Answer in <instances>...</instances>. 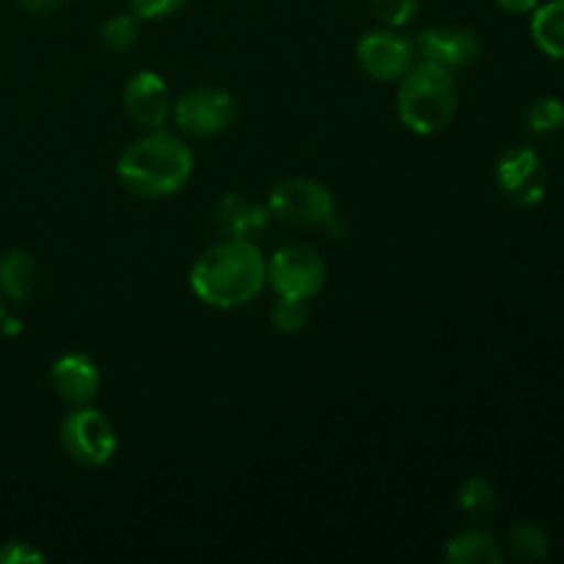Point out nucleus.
Masks as SVG:
<instances>
[{"mask_svg":"<svg viewBox=\"0 0 564 564\" xmlns=\"http://www.w3.org/2000/svg\"><path fill=\"white\" fill-rule=\"evenodd\" d=\"M176 127L185 135L193 138H213L229 130L237 119V102L229 91L215 86H198L174 99Z\"/></svg>","mask_w":564,"mask_h":564,"instance_id":"7","label":"nucleus"},{"mask_svg":"<svg viewBox=\"0 0 564 564\" xmlns=\"http://www.w3.org/2000/svg\"><path fill=\"white\" fill-rule=\"evenodd\" d=\"M119 182L141 198H169L193 176V152L174 132L149 130L121 152Z\"/></svg>","mask_w":564,"mask_h":564,"instance_id":"2","label":"nucleus"},{"mask_svg":"<svg viewBox=\"0 0 564 564\" xmlns=\"http://www.w3.org/2000/svg\"><path fill=\"white\" fill-rule=\"evenodd\" d=\"M510 551L521 562L549 560V534L532 521H521L510 532Z\"/></svg>","mask_w":564,"mask_h":564,"instance_id":"17","label":"nucleus"},{"mask_svg":"<svg viewBox=\"0 0 564 564\" xmlns=\"http://www.w3.org/2000/svg\"><path fill=\"white\" fill-rule=\"evenodd\" d=\"M3 317H6V308L0 306V323H3Z\"/></svg>","mask_w":564,"mask_h":564,"instance_id":"27","label":"nucleus"},{"mask_svg":"<svg viewBox=\"0 0 564 564\" xmlns=\"http://www.w3.org/2000/svg\"><path fill=\"white\" fill-rule=\"evenodd\" d=\"M323 257L312 246L292 242L279 248L268 262V284L279 297H295V301H312L325 284Z\"/></svg>","mask_w":564,"mask_h":564,"instance_id":"6","label":"nucleus"},{"mask_svg":"<svg viewBox=\"0 0 564 564\" xmlns=\"http://www.w3.org/2000/svg\"><path fill=\"white\" fill-rule=\"evenodd\" d=\"M127 6L138 20H165L185 9L187 0H127Z\"/></svg>","mask_w":564,"mask_h":564,"instance_id":"23","label":"nucleus"},{"mask_svg":"<svg viewBox=\"0 0 564 564\" xmlns=\"http://www.w3.org/2000/svg\"><path fill=\"white\" fill-rule=\"evenodd\" d=\"M268 284V262L253 240L229 237L196 259L191 290L213 308H237L251 303Z\"/></svg>","mask_w":564,"mask_h":564,"instance_id":"1","label":"nucleus"},{"mask_svg":"<svg viewBox=\"0 0 564 564\" xmlns=\"http://www.w3.org/2000/svg\"><path fill=\"white\" fill-rule=\"evenodd\" d=\"M270 218L290 226H328L336 215V198L317 180H284L268 198Z\"/></svg>","mask_w":564,"mask_h":564,"instance_id":"5","label":"nucleus"},{"mask_svg":"<svg viewBox=\"0 0 564 564\" xmlns=\"http://www.w3.org/2000/svg\"><path fill=\"white\" fill-rule=\"evenodd\" d=\"M220 229L237 240H253V235L268 229L270 209L262 204H253L242 196H226L218 204Z\"/></svg>","mask_w":564,"mask_h":564,"instance_id":"13","label":"nucleus"},{"mask_svg":"<svg viewBox=\"0 0 564 564\" xmlns=\"http://www.w3.org/2000/svg\"><path fill=\"white\" fill-rule=\"evenodd\" d=\"M369 9H372L375 20L380 25L397 31V28H405L416 17L419 0H369Z\"/></svg>","mask_w":564,"mask_h":564,"instance_id":"22","label":"nucleus"},{"mask_svg":"<svg viewBox=\"0 0 564 564\" xmlns=\"http://www.w3.org/2000/svg\"><path fill=\"white\" fill-rule=\"evenodd\" d=\"M397 83V113L408 130L416 135H435L452 124L460 105L455 72L430 61H413Z\"/></svg>","mask_w":564,"mask_h":564,"instance_id":"3","label":"nucleus"},{"mask_svg":"<svg viewBox=\"0 0 564 564\" xmlns=\"http://www.w3.org/2000/svg\"><path fill=\"white\" fill-rule=\"evenodd\" d=\"M99 36H102L105 47H110L113 53H127L138 44L141 36V20H138L132 11H121V14L108 17L99 28Z\"/></svg>","mask_w":564,"mask_h":564,"instance_id":"18","label":"nucleus"},{"mask_svg":"<svg viewBox=\"0 0 564 564\" xmlns=\"http://www.w3.org/2000/svg\"><path fill=\"white\" fill-rule=\"evenodd\" d=\"M532 39L549 58L564 61V0H551L534 9Z\"/></svg>","mask_w":564,"mask_h":564,"instance_id":"16","label":"nucleus"},{"mask_svg":"<svg viewBox=\"0 0 564 564\" xmlns=\"http://www.w3.org/2000/svg\"><path fill=\"white\" fill-rule=\"evenodd\" d=\"M44 562V556L28 543H3L0 545V564H31Z\"/></svg>","mask_w":564,"mask_h":564,"instance_id":"24","label":"nucleus"},{"mask_svg":"<svg viewBox=\"0 0 564 564\" xmlns=\"http://www.w3.org/2000/svg\"><path fill=\"white\" fill-rule=\"evenodd\" d=\"M413 44L391 28L364 33L356 47L358 66L378 83H397L413 66Z\"/></svg>","mask_w":564,"mask_h":564,"instance_id":"9","label":"nucleus"},{"mask_svg":"<svg viewBox=\"0 0 564 564\" xmlns=\"http://www.w3.org/2000/svg\"><path fill=\"white\" fill-rule=\"evenodd\" d=\"M496 182L518 207H534V204L543 202L549 174H545L543 160L534 149L510 147L496 163Z\"/></svg>","mask_w":564,"mask_h":564,"instance_id":"8","label":"nucleus"},{"mask_svg":"<svg viewBox=\"0 0 564 564\" xmlns=\"http://www.w3.org/2000/svg\"><path fill=\"white\" fill-rule=\"evenodd\" d=\"M527 127L534 135H551L564 127V102L560 97H540L527 108Z\"/></svg>","mask_w":564,"mask_h":564,"instance_id":"20","label":"nucleus"},{"mask_svg":"<svg viewBox=\"0 0 564 564\" xmlns=\"http://www.w3.org/2000/svg\"><path fill=\"white\" fill-rule=\"evenodd\" d=\"M270 323L279 334H297L308 325V306L306 301H295V297H279L270 308Z\"/></svg>","mask_w":564,"mask_h":564,"instance_id":"21","label":"nucleus"},{"mask_svg":"<svg viewBox=\"0 0 564 564\" xmlns=\"http://www.w3.org/2000/svg\"><path fill=\"white\" fill-rule=\"evenodd\" d=\"M39 284V264L28 251H6L0 257V295L11 303H22Z\"/></svg>","mask_w":564,"mask_h":564,"instance_id":"14","label":"nucleus"},{"mask_svg":"<svg viewBox=\"0 0 564 564\" xmlns=\"http://www.w3.org/2000/svg\"><path fill=\"white\" fill-rule=\"evenodd\" d=\"M446 560L452 564H501L505 554H501L499 543L494 534L479 532V529H468V532L455 534L446 543Z\"/></svg>","mask_w":564,"mask_h":564,"instance_id":"15","label":"nucleus"},{"mask_svg":"<svg viewBox=\"0 0 564 564\" xmlns=\"http://www.w3.org/2000/svg\"><path fill=\"white\" fill-rule=\"evenodd\" d=\"M540 3H543V0H496V6H501V9L510 11V14H529V11L538 9Z\"/></svg>","mask_w":564,"mask_h":564,"instance_id":"26","label":"nucleus"},{"mask_svg":"<svg viewBox=\"0 0 564 564\" xmlns=\"http://www.w3.org/2000/svg\"><path fill=\"white\" fill-rule=\"evenodd\" d=\"M64 3V0H17V6H20L22 11H28V14H53L58 6Z\"/></svg>","mask_w":564,"mask_h":564,"instance_id":"25","label":"nucleus"},{"mask_svg":"<svg viewBox=\"0 0 564 564\" xmlns=\"http://www.w3.org/2000/svg\"><path fill=\"white\" fill-rule=\"evenodd\" d=\"M50 383L55 394L69 405H91L102 386V375L86 352H66L50 369Z\"/></svg>","mask_w":564,"mask_h":564,"instance_id":"12","label":"nucleus"},{"mask_svg":"<svg viewBox=\"0 0 564 564\" xmlns=\"http://www.w3.org/2000/svg\"><path fill=\"white\" fill-rule=\"evenodd\" d=\"M457 507L468 516H485L496 507V488L485 477L463 479L457 488Z\"/></svg>","mask_w":564,"mask_h":564,"instance_id":"19","label":"nucleus"},{"mask_svg":"<svg viewBox=\"0 0 564 564\" xmlns=\"http://www.w3.org/2000/svg\"><path fill=\"white\" fill-rule=\"evenodd\" d=\"M61 444L66 455L88 468H99L113 460L116 430L102 411L91 405H75L61 422Z\"/></svg>","mask_w":564,"mask_h":564,"instance_id":"4","label":"nucleus"},{"mask_svg":"<svg viewBox=\"0 0 564 564\" xmlns=\"http://www.w3.org/2000/svg\"><path fill=\"white\" fill-rule=\"evenodd\" d=\"M422 61L430 64H438L444 69H468L479 61L482 55V44H479L477 33L468 31V28H455V25H435L427 31L419 33L416 44H413Z\"/></svg>","mask_w":564,"mask_h":564,"instance_id":"11","label":"nucleus"},{"mask_svg":"<svg viewBox=\"0 0 564 564\" xmlns=\"http://www.w3.org/2000/svg\"><path fill=\"white\" fill-rule=\"evenodd\" d=\"M121 105L127 119L143 130H160L174 110L169 86L158 72H135L121 91Z\"/></svg>","mask_w":564,"mask_h":564,"instance_id":"10","label":"nucleus"}]
</instances>
